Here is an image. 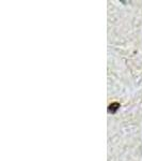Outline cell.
Returning <instances> with one entry per match:
<instances>
[{"mask_svg": "<svg viewBox=\"0 0 142 161\" xmlns=\"http://www.w3.org/2000/svg\"><path fill=\"white\" fill-rule=\"evenodd\" d=\"M121 106L120 105L119 102H113V103H111V104L108 106V112L109 113H116L118 110H119V108Z\"/></svg>", "mask_w": 142, "mask_h": 161, "instance_id": "cell-1", "label": "cell"}]
</instances>
